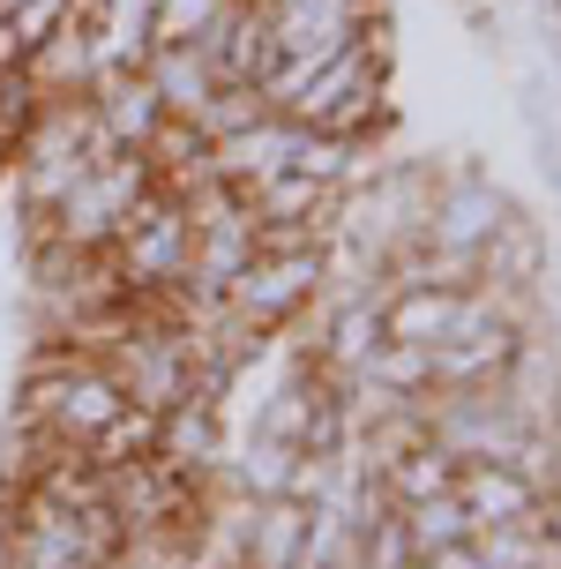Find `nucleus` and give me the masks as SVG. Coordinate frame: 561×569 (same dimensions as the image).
<instances>
[{"instance_id":"12","label":"nucleus","mask_w":561,"mask_h":569,"mask_svg":"<svg viewBox=\"0 0 561 569\" xmlns=\"http://www.w3.org/2000/svg\"><path fill=\"white\" fill-rule=\"evenodd\" d=\"M8 8H16V0H0V16H8Z\"/></svg>"},{"instance_id":"10","label":"nucleus","mask_w":561,"mask_h":569,"mask_svg":"<svg viewBox=\"0 0 561 569\" xmlns=\"http://www.w3.org/2000/svg\"><path fill=\"white\" fill-rule=\"evenodd\" d=\"M68 16H76V0H16V8H8L0 23H8V38H16V53L30 60L60 23H68Z\"/></svg>"},{"instance_id":"3","label":"nucleus","mask_w":561,"mask_h":569,"mask_svg":"<svg viewBox=\"0 0 561 569\" xmlns=\"http://www.w3.org/2000/svg\"><path fill=\"white\" fill-rule=\"evenodd\" d=\"M202 60H210V76H218V83H254V90H262V76L278 68L270 16H262V8H248V0H224L218 23L202 30Z\"/></svg>"},{"instance_id":"7","label":"nucleus","mask_w":561,"mask_h":569,"mask_svg":"<svg viewBox=\"0 0 561 569\" xmlns=\"http://www.w3.org/2000/svg\"><path fill=\"white\" fill-rule=\"evenodd\" d=\"M142 76H150V90H158V106H166L172 120H196L202 106H210V90H218L202 46H150Z\"/></svg>"},{"instance_id":"2","label":"nucleus","mask_w":561,"mask_h":569,"mask_svg":"<svg viewBox=\"0 0 561 569\" xmlns=\"http://www.w3.org/2000/svg\"><path fill=\"white\" fill-rule=\"evenodd\" d=\"M262 16H270V46H278V60L344 53V46L374 23L367 0H278V8H262Z\"/></svg>"},{"instance_id":"4","label":"nucleus","mask_w":561,"mask_h":569,"mask_svg":"<svg viewBox=\"0 0 561 569\" xmlns=\"http://www.w3.org/2000/svg\"><path fill=\"white\" fill-rule=\"evenodd\" d=\"M457 502L472 517V532H494V525H524V517L547 510V495H539L517 465H457Z\"/></svg>"},{"instance_id":"14","label":"nucleus","mask_w":561,"mask_h":569,"mask_svg":"<svg viewBox=\"0 0 561 569\" xmlns=\"http://www.w3.org/2000/svg\"><path fill=\"white\" fill-rule=\"evenodd\" d=\"M494 8H502V0H494Z\"/></svg>"},{"instance_id":"5","label":"nucleus","mask_w":561,"mask_h":569,"mask_svg":"<svg viewBox=\"0 0 561 569\" xmlns=\"http://www.w3.org/2000/svg\"><path fill=\"white\" fill-rule=\"evenodd\" d=\"M464 292H472V284H390V300H382V338L434 352V345L457 330Z\"/></svg>"},{"instance_id":"9","label":"nucleus","mask_w":561,"mask_h":569,"mask_svg":"<svg viewBox=\"0 0 561 569\" xmlns=\"http://www.w3.org/2000/svg\"><path fill=\"white\" fill-rule=\"evenodd\" d=\"M224 0H150V46H202Z\"/></svg>"},{"instance_id":"1","label":"nucleus","mask_w":561,"mask_h":569,"mask_svg":"<svg viewBox=\"0 0 561 569\" xmlns=\"http://www.w3.org/2000/svg\"><path fill=\"white\" fill-rule=\"evenodd\" d=\"M322 278H330V256H322V248H254V262L224 284L218 308L232 315L248 338L254 330H284V322L322 292Z\"/></svg>"},{"instance_id":"8","label":"nucleus","mask_w":561,"mask_h":569,"mask_svg":"<svg viewBox=\"0 0 561 569\" xmlns=\"http://www.w3.org/2000/svg\"><path fill=\"white\" fill-rule=\"evenodd\" d=\"M404 532H412V555H434V547L449 540H472V517H464V502H457V487L449 495H427V502H404Z\"/></svg>"},{"instance_id":"11","label":"nucleus","mask_w":561,"mask_h":569,"mask_svg":"<svg viewBox=\"0 0 561 569\" xmlns=\"http://www.w3.org/2000/svg\"><path fill=\"white\" fill-rule=\"evenodd\" d=\"M427 569H487V555H479V540H449L434 547V555H420Z\"/></svg>"},{"instance_id":"13","label":"nucleus","mask_w":561,"mask_h":569,"mask_svg":"<svg viewBox=\"0 0 561 569\" xmlns=\"http://www.w3.org/2000/svg\"><path fill=\"white\" fill-rule=\"evenodd\" d=\"M404 569H427V562H404Z\"/></svg>"},{"instance_id":"6","label":"nucleus","mask_w":561,"mask_h":569,"mask_svg":"<svg viewBox=\"0 0 561 569\" xmlns=\"http://www.w3.org/2000/svg\"><path fill=\"white\" fill-rule=\"evenodd\" d=\"M308 532L314 510L300 495H262V510L248 517V569H308Z\"/></svg>"}]
</instances>
